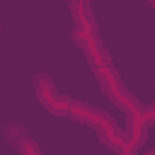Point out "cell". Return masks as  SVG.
Wrapping results in <instances>:
<instances>
[{"mask_svg": "<svg viewBox=\"0 0 155 155\" xmlns=\"http://www.w3.org/2000/svg\"><path fill=\"white\" fill-rule=\"evenodd\" d=\"M94 75H97V80H99V87H102V92L124 111V114H136V111H143V107L138 104V99L126 90V85L121 82V78H119V73L111 68V65H99V68H94Z\"/></svg>", "mask_w": 155, "mask_h": 155, "instance_id": "1", "label": "cell"}, {"mask_svg": "<svg viewBox=\"0 0 155 155\" xmlns=\"http://www.w3.org/2000/svg\"><path fill=\"white\" fill-rule=\"evenodd\" d=\"M150 2H153V7H155V0H150Z\"/></svg>", "mask_w": 155, "mask_h": 155, "instance_id": "7", "label": "cell"}, {"mask_svg": "<svg viewBox=\"0 0 155 155\" xmlns=\"http://www.w3.org/2000/svg\"><path fill=\"white\" fill-rule=\"evenodd\" d=\"M68 116L75 119L78 124H85V126L94 128L99 136L126 138L124 131L116 126V121H114L107 111H102V109H97V107H92V104H87V102H75V99H70V111H68Z\"/></svg>", "mask_w": 155, "mask_h": 155, "instance_id": "2", "label": "cell"}, {"mask_svg": "<svg viewBox=\"0 0 155 155\" xmlns=\"http://www.w3.org/2000/svg\"><path fill=\"white\" fill-rule=\"evenodd\" d=\"M148 121H145V116H143V111H136V114H126V131H124V136H126V143L133 148V150H138L143 143H145V136H148Z\"/></svg>", "mask_w": 155, "mask_h": 155, "instance_id": "5", "label": "cell"}, {"mask_svg": "<svg viewBox=\"0 0 155 155\" xmlns=\"http://www.w3.org/2000/svg\"><path fill=\"white\" fill-rule=\"evenodd\" d=\"M5 140L15 148V150H19V153H29V155H41V148H39V143H34V138L27 133V128L22 126V124H10V126H5Z\"/></svg>", "mask_w": 155, "mask_h": 155, "instance_id": "4", "label": "cell"}, {"mask_svg": "<svg viewBox=\"0 0 155 155\" xmlns=\"http://www.w3.org/2000/svg\"><path fill=\"white\" fill-rule=\"evenodd\" d=\"M87 2H90V0H87Z\"/></svg>", "mask_w": 155, "mask_h": 155, "instance_id": "8", "label": "cell"}, {"mask_svg": "<svg viewBox=\"0 0 155 155\" xmlns=\"http://www.w3.org/2000/svg\"><path fill=\"white\" fill-rule=\"evenodd\" d=\"M34 90H36L39 104H41L46 111H51V114H56V116H68V111H70V99L63 97V94H58L56 82H53L46 73H39V75L34 78Z\"/></svg>", "mask_w": 155, "mask_h": 155, "instance_id": "3", "label": "cell"}, {"mask_svg": "<svg viewBox=\"0 0 155 155\" xmlns=\"http://www.w3.org/2000/svg\"><path fill=\"white\" fill-rule=\"evenodd\" d=\"M143 116H145L148 124H155V102L148 104V107H143Z\"/></svg>", "mask_w": 155, "mask_h": 155, "instance_id": "6", "label": "cell"}]
</instances>
